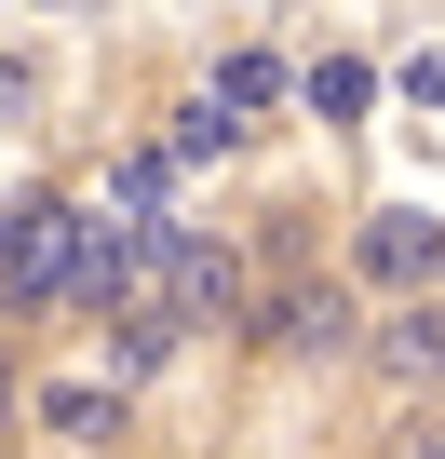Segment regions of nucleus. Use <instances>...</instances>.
<instances>
[{
  "instance_id": "ddd939ff",
  "label": "nucleus",
  "mask_w": 445,
  "mask_h": 459,
  "mask_svg": "<svg viewBox=\"0 0 445 459\" xmlns=\"http://www.w3.org/2000/svg\"><path fill=\"white\" fill-rule=\"evenodd\" d=\"M418 459H445V446H418Z\"/></svg>"
},
{
  "instance_id": "20e7f679",
  "label": "nucleus",
  "mask_w": 445,
  "mask_h": 459,
  "mask_svg": "<svg viewBox=\"0 0 445 459\" xmlns=\"http://www.w3.org/2000/svg\"><path fill=\"white\" fill-rule=\"evenodd\" d=\"M257 325H270L284 365H338V351H351V298H338V284H270Z\"/></svg>"
},
{
  "instance_id": "6e6552de",
  "label": "nucleus",
  "mask_w": 445,
  "mask_h": 459,
  "mask_svg": "<svg viewBox=\"0 0 445 459\" xmlns=\"http://www.w3.org/2000/svg\"><path fill=\"white\" fill-rule=\"evenodd\" d=\"M202 95L230 108V122H257V108L284 95V55H257V41H244V55H216V82H202Z\"/></svg>"
},
{
  "instance_id": "f8f14e48",
  "label": "nucleus",
  "mask_w": 445,
  "mask_h": 459,
  "mask_svg": "<svg viewBox=\"0 0 445 459\" xmlns=\"http://www.w3.org/2000/svg\"><path fill=\"white\" fill-rule=\"evenodd\" d=\"M0 419H14V365H0Z\"/></svg>"
},
{
  "instance_id": "9b49d317",
  "label": "nucleus",
  "mask_w": 445,
  "mask_h": 459,
  "mask_svg": "<svg viewBox=\"0 0 445 459\" xmlns=\"http://www.w3.org/2000/svg\"><path fill=\"white\" fill-rule=\"evenodd\" d=\"M418 95H445V55H418Z\"/></svg>"
},
{
  "instance_id": "7ed1b4c3",
  "label": "nucleus",
  "mask_w": 445,
  "mask_h": 459,
  "mask_svg": "<svg viewBox=\"0 0 445 459\" xmlns=\"http://www.w3.org/2000/svg\"><path fill=\"white\" fill-rule=\"evenodd\" d=\"M351 257H364V284H445V230H432V203H378L364 230H351Z\"/></svg>"
},
{
  "instance_id": "9d476101",
  "label": "nucleus",
  "mask_w": 445,
  "mask_h": 459,
  "mask_svg": "<svg viewBox=\"0 0 445 459\" xmlns=\"http://www.w3.org/2000/svg\"><path fill=\"white\" fill-rule=\"evenodd\" d=\"M230 135H244V122L216 108V95H189V108H175V162H216V149H230Z\"/></svg>"
},
{
  "instance_id": "4468645a",
  "label": "nucleus",
  "mask_w": 445,
  "mask_h": 459,
  "mask_svg": "<svg viewBox=\"0 0 445 459\" xmlns=\"http://www.w3.org/2000/svg\"><path fill=\"white\" fill-rule=\"evenodd\" d=\"M0 82H14V68H0Z\"/></svg>"
},
{
  "instance_id": "f03ea898",
  "label": "nucleus",
  "mask_w": 445,
  "mask_h": 459,
  "mask_svg": "<svg viewBox=\"0 0 445 459\" xmlns=\"http://www.w3.org/2000/svg\"><path fill=\"white\" fill-rule=\"evenodd\" d=\"M68 271H81V203L0 216V311H68Z\"/></svg>"
},
{
  "instance_id": "423d86ee",
  "label": "nucleus",
  "mask_w": 445,
  "mask_h": 459,
  "mask_svg": "<svg viewBox=\"0 0 445 459\" xmlns=\"http://www.w3.org/2000/svg\"><path fill=\"white\" fill-rule=\"evenodd\" d=\"M378 365H391V378H432V392H445V311H432V298H418V311H391V325H378Z\"/></svg>"
},
{
  "instance_id": "39448f33",
  "label": "nucleus",
  "mask_w": 445,
  "mask_h": 459,
  "mask_svg": "<svg viewBox=\"0 0 445 459\" xmlns=\"http://www.w3.org/2000/svg\"><path fill=\"white\" fill-rule=\"evenodd\" d=\"M41 432H55V446H122V392H108V378H55V392H41Z\"/></svg>"
},
{
  "instance_id": "1a4fd4ad",
  "label": "nucleus",
  "mask_w": 445,
  "mask_h": 459,
  "mask_svg": "<svg viewBox=\"0 0 445 459\" xmlns=\"http://www.w3.org/2000/svg\"><path fill=\"white\" fill-rule=\"evenodd\" d=\"M364 95H378L364 55H324V68H311V108H324V122H364Z\"/></svg>"
},
{
  "instance_id": "0eeeda50",
  "label": "nucleus",
  "mask_w": 445,
  "mask_h": 459,
  "mask_svg": "<svg viewBox=\"0 0 445 459\" xmlns=\"http://www.w3.org/2000/svg\"><path fill=\"white\" fill-rule=\"evenodd\" d=\"M175 338H189L175 311H135V325H108V392H135L149 365H175Z\"/></svg>"
},
{
  "instance_id": "f257e3e1",
  "label": "nucleus",
  "mask_w": 445,
  "mask_h": 459,
  "mask_svg": "<svg viewBox=\"0 0 445 459\" xmlns=\"http://www.w3.org/2000/svg\"><path fill=\"white\" fill-rule=\"evenodd\" d=\"M149 311H175L189 338H216V325H230L244 311V244H230V230H162V244H149Z\"/></svg>"
}]
</instances>
